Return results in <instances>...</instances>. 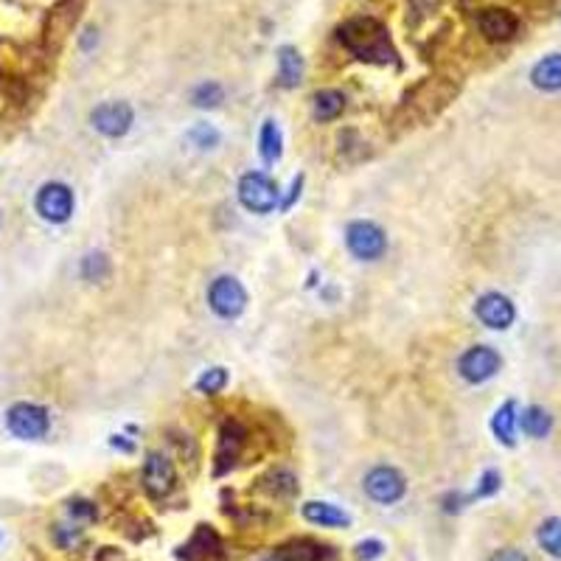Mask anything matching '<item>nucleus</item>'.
Returning <instances> with one entry per match:
<instances>
[{"instance_id": "423d86ee", "label": "nucleus", "mask_w": 561, "mask_h": 561, "mask_svg": "<svg viewBox=\"0 0 561 561\" xmlns=\"http://www.w3.org/2000/svg\"><path fill=\"white\" fill-rule=\"evenodd\" d=\"M6 427L12 435L17 438H26V441H34V438H43L51 427L48 421V413L43 407L36 404H28V401H20L15 407H9L6 413Z\"/></svg>"}, {"instance_id": "b1692460", "label": "nucleus", "mask_w": 561, "mask_h": 561, "mask_svg": "<svg viewBox=\"0 0 561 561\" xmlns=\"http://www.w3.org/2000/svg\"><path fill=\"white\" fill-rule=\"evenodd\" d=\"M536 542L547 556L561 558V519L558 516H550L542 522L539 531H536Z\"/></svg>"}, {"instance_id": "bb28decb", "label": "nucleus", "mask_w": 561, "mask_h": 561, "mask_svg": "<svg viewBox=\"0 0 561 561\" xmlns=\"http://www.w3.org/2000/svg\"><path fill=\"white\" fill-rule=\"evenodd\" d=\"M224 385H228V370L224 368H208L203 377L197 379V390L200 393H205V396H216V393H222L224 390Z\"/></svg>"}, {"instance_id": "7c9ffc66", "label": "nucleus", "mask_w": 561, "mask_h": 561, "mask_svg": "<svg viewBox=\"0 0 561 561\" xmlns=\"http://www.w3.org/2000/svg\"><path fill=\"white\" fill-rule=\"evenodd\" d=\"M68 514H70L73 519H79V522H96V519H99V508H96L90 500H82V497H77V500L68 503Z\"/></svg>"}, {"instance_id": "c756f323", "label": "nucleus", "mask_w": 561, "mask_h": 561, "mask_svg": "<svg viewBox=\"0 0 561 561\" xmlns=\"http://www.w3.org/2000/svg\"><path fill=\"white\" fill-rule=\"evenodd\" d=\"M497 492H500V472L489 469V472L480 477V485H477V489H474L466 500H469V503H472V500H483V497H492V494H497Z\"/></svg>"}, {"instance_id": "20e7f679", "label": "nucleus", "mask_w": 561, "mask_h": 561, "mask_svg": "<svg viewBox=\"0 0 561 561\" xmlns=\"http://www.w3.org/2000/svg\"><path fill=\"white\" fill-rule=\"evenodd\" d=\"M208 304H211V309H213L219 317L231 320V317H239V315L244 312V306H247V292H244V286H242L236 278L222 275V278H216V281L211 284V289H208Z\"/></svg>"}, {"instance_id": "6ab92c4d", "label": "nucleus", "mask_w": 561, "mask_h": 561, "mask_svg": "<svg viewBox=\"0 0 561 561\" xmlns=\"http://www.w3.org/2000/svg\"><path fill=\"white\" fill-rule=\"evenodd\" d=\"M286 561H328L334 558V550L320 545V542H312V539H295L289 545H284L278 550Z\"/></svg>"}, {"instance_id": "58836bf2", "label": "nucleus", "mask_w": 561, "mask_h": 561, "mask_svg": "<svg viewBox=\"0 0 561 561\" xmlns=\"http://www.w3.org/2000/svg\"><path fill=\"white\" fill-rule=\"evenodd\" d=\"M328 561H331V558H328Z\"/></svg>"}, {"instance_id": "e433bc0d", "label": "nucleus", "mask_w": 561, "mask_h": 561, "mask_svg": "<svg viewBox=\"0 0 561 561\" xmlns=\"http://www.w3.org/2000/svg\"><path fill=\"white\" fill-rule=\"evenodd\" d=\"M112 446H119V449H124V452H132V443H127V441H121V435H116V438H112Z\"/></svg>"}, {"instance_id": "4c0bfd02", "label": "nucleus", "mask_w": 561, "mask_h": 561, "mask_svg": "<svg viewBox=\"0 0 561 561\" xmlns=\"http://www.w3.org/2000/svg\"><path fill=\"white\" fill-rule=\"evenodd\" d=\"M261 561H286L281 553H275V556H267V558H261Z\"/></svg>"}, {"instance_id": "2eb2a0df", "label": "nucleus", "mask_w": 561, "mask_h": 561, "mask_svg": "<svg viewBox=\"0 0 561 561\" xmlns=\"http://www.w3.org/2000/svg\"><path fill=\"white\" fill-rule=\"evenodd\" d=\"M244 438L247 432L236 424V421H228L219 432V449H216V474H224L239 458L242 446H244Z\"/></svg>"}, {"instance_id": "f257e3e1", "label": "nucleus", "mask_w": 561, "mask_h": 561, "mask_svg": "<svg viewBox=\"0 0 561 561\" xmlns=\"http://www.w3.org/2000/svg\"><path fill=\"white\" fill-rule=\"evenodd\" d=\"M337 40L357 59L373 65H399V51L390 40V31L377 17H351L337 28Z\"/></svg>"}, {"instance_id": "5701e85b", "label": "nucleus", "mask_w": 561, "mask_h": 561, "mask_svg": "<svg viewBox=\"0 0 561 561\" xmlns=\"http://www.w3.org/2000/svg\"><path fill=\"white\" fill-rule=\"evenodd\" d=\"M346 109V96L340 90H320L312 101V112L317 121H334Z\"/></svg>"}, {"instance_id": "a211bd4d", "label": "nucleus", "mask_w": 561, "mask_h": 561, "mask_svg": "<svg viewBox=\"0 0 561 561\" xmlns=\"http://www.w3.org/2000/svg\"><path fill=\"white\" fill-rule=\"evenodd\" d=\"M531 82H534V88H539L545 93L561 90V54H550V57L539 59L531 70Z\"/></svg>"}, {"instance_id": "39448f33", "label": "nucleus", "mask_w": 561, "mask_h": 561, "mask_svg": "<svg viewBox=\"0 0 561 561\" xmlns=\"http://www.w3.org/2000/svg\"><path fill=\"white\" fill-rule=\"evenodd\" d=\"M346 244L357 258L377 261L388 247V236L379 224H373V222H351L346 231Z\"/></svg>"}, {"instance_id": "dca6fc26", "label": "nucleus", "mask_w": 561, "mask_h": 561, "mask_svg": "<svg viewBox=\"0 0 561 561\" xmlns=\"http://www.w3.org/2000/svg\"><path fill=\"white\" fill-rule=\"evenodd\" d=\"M304 519L312 522V525H320V528H348L351 525V516L337 508L331 503H323V500H312L301 508Z\"/></svg>"}, {"instance_id": "f704fd0d", "label": "nucleus", "mask_w": 561, "mask_h": 561, "mask_svg": "<svg viewBox=\"0 0 561 561\" xmlns=\"http://www.w3.org/2000/svg\"><path fill=\"white\" fill-rule=\"evenodd\" d=\"M489 561H531L522 550H514V547H505V550H497Z\"/></svg>"}, {"instance_id": "cd10ccee", "label": "nucleus", "mask_w": 561, "mask_h": 561, "mask_svg": "<svg viewBox=\"0 0 561 561\" xmlns=\"http://www.w3.org/2000/svg\"><path fill=\"white\" fill-rule=\"evenodd\" d=\"M82 275H85L88 281H101V278H107V275H109V258H107L104 253H90V255H85V261H82Z\"/></svg>"}, {"instance_id": "72a5a7b5", "label": "nucleus", "mask_w": 561, "mask_h": 561, "mask_svg": "<svg viewBox=\"0 0 561 561\" xmlns=\"http://www.w3.org/2000/svg\"><path fill=\"white\" fill-rule=\"evenodd\" d=\"M189 138H192L200 149H213V146L219 143V132H216L213 127H208V124H197V127L189 132Z\"/></svg>"}, {"instance_id": "f03ea898", "label": "nucleus", "mask_w": 561, "mask_h": 561, "mask_svg": "<svg viewBox=\"0 0 561 561\" xmlns=\"http://www.w3.org/2000/svg\"><path fill=\"white\" fill-rule=\"evenodd\" d=\"M362 489L373 503L393 505L407 494V483H404V474L393 466H373L362 480Z\"/></svg>"}, {"instance_id": "9d476101", "label": "nucleus", "mask_w": 561, "mask_h": 561, "mask_svg": "<svg viewBox=\"0 0 561 561\" xmlns=\"http://www.w3.org/2000/svg\"><path fill=\"white\" fill-rule=\"evenodd\" d=\"M36 211H40L43 219L59 224V222H68L70 213H73V192L62 182H48L40 189L36 194Z\"/></svg>"}, {"instance_id": "aec40b11", "label": "nucleus", "mask_w": 561, "mask_h": 561, "mask_svg": "<svg viewBox=\"0 0 561 561\" xmlns=\"http://www.w3.org/2000/svg\"><path fill=\"white\" fill-rule=\"evenodd\" d=\"M516 424H519L516 401H505L494 413V419H492V430H494L497 441L505 443V446H514L516 443Z\"/></svg>"}, {"instance_id": "393cba45", "label": "nucleus", "mask_w": 561, "mask_h": 561, "mask_svg": "<svg viewBox=\"0 0 561 561\" xmlns=\"http://www.w3.org/2000/svg\"><path fill=\"white\" fill-rule=\"evenodd\" d=\"M261 158L267 163H275L281 158V146H284V138H281V130L275 127V121H265L261 127Z\"/></svg>"}, {"instance_id": "2f4dec72", "label": "nucleus", "mask_w": 561, "mask_h": 561, "mask_svg": "<svg viewBox=\"0 0 561 561\" xmlns=\"http://www.w3.org/2000/svg\"><path fill=\"white\" fill-rule=\"evenodd\" d=\"M382 553H385V545L379 539H362L354 547L357 561H377V558H382Z\"/></svg>"}, {"instance_id": "0eeeda50", "label": "nucleus", "mask_w": 561, "mask_h": 561, "mask_svg": "<svg viewBox=\"0 0 561 561\" xmlns=\"http://www.w3.org/2000/svg\"><path fill=\"white\" fill-rule=\"evenodd\" d=\"M174 485H177L174 463L161 452H149L146 463H143V489H146V494L161 500V497H169L174 492Z\"/></svg>"}, {"instance_id": "4468645a", "label": "nucleus", "mask_w": 561, "mask_h": 561, "mask_svg": "<svg viewBox=\"0 0 561 561\" xmlns=\"http://www.w3.org/2000/svg\"><path fill=\"white\" fill-rule=\"evenodd\" d=\"M79 6H82V0H62V4H57L46 20V43L48 46H59L65 40V34L73 28V23H77L79 17Z\"/></svg>"}, {"instance_id": "9b49d317", "label": "nucleus", "mask_w": 561, "mask_h": 561, "mask_svg": "<svg viewBox=\"0 0 561 561\" xmlns=\"http://www.w3.org/2000/svg\"><path fill=\"white\" fill-rule=\"evenodd\" d=\"M174 556L180 561H208V558H216V556H222V539H219V534L211 525H205V522H203V525L194 528L189 542L177 547Z\"/></svg>"}, {"instance_id": "a878e982", "label": "nucleus", "mask_w": 561, "mask_h": 561, "mask_svg": "<svg viewBox=\"0 0 561 561\" xmlns=\"http://www.w3.org/2000/svg\"><path fill=\"white\" fill-rule=\"evenodd\" d=\"M438 9H441V0H407V26L419 28Z\"/></svg>"}, {"instance_id": "c85d7f7f", "label": "nucleus", "mask_w": 561, "mask_h": 561, "mask_svg": "<svg viewBox=\"0 0 561 561\" xmlns=\"http://www.w3.org/2000/svg\"><path fill=\"white\" fill-rule=\"evenodd\" d=\"M222 99H224V93H222V88H219L216 82H203V85L192 93V101H194L197 107H216Z\"/></svg>"}, {"instance_id": "c9c22d12", "label": "nucleus", "mask_w": 561, "mask_h": 561, "mask_svg": "<svg viewBox=\"0 0 561 561\" xmlns=\"http://www.w3.org/2000/svg\"><path fill=\"white\" fill-rule=\"evenodd\" d=\"M301 185H304V177H297V180L292 182V192H289V197H286V200H284V205H281L284 211H289V205H292L297 197H301Z\"/></svg>"}, {"instance_id": "473e14b6", "label": "nucleus", "mask_w": 561, "mask_h": 561, "mask_svg": "<svg viewBox=\"0 0 561 561\" xmlns=\"http://www.w3.org/2000/svg\"><path fill=\"white\" fill-rule=\"evenodd\" d=\"M54 539L62 550H73L82 542V528H70V525H57L54 528Z\"/></svg>"}, {"instance_id": "4be33fe9", "label": "nucleus", "mask_w": 561, "mask_h": 561, "mask_svg": "<svg viewBox=\"0 0 561 561\" xmlns=\"http://www.w3.org/2000/svg\"><path fill=\"white\" fill-rule=\"evenodd\" d=\"M519 427L522 432H525L528 438H545L550 430H553V416L547 413L545 407H528V410H522V416H519Z\"/></svg>"}, {"instance_id": "7ed1b4c3", "label": "nucleus", "mask_w": 561, "mask_h": 561, "mask_svg": "<svg viewBox=\"0 0 561 561\" xmlns=\"http://www.w3.org/2000/svg\"><path fill=\"white\" fill-rule=\"evenodd\" d=\"M239 200L253 213H270L278 203V185L265 171H250L239 180Z\"/></svg>"}, {"instance_id": "f3484780", "label": "nucleus", "mask_w": 561, "mask_h": 561, "mask_svg": "<svg viewBox=\"0 0 561 561\" xmlns=\"http://www.w3.org/2000/svg\"><path fill=\"white\" fill-rule=\"evenodd\" d=\"M304 79V57L297 54L295 46L278 48V85L281 88H297Z\"/></svg>"}, {"instance_id": "f8f14e48", "label": "nucleus", "mask_w": 561, "mask_h": 561, "mask_svg": "<svg viewBox=\"0 0 561 561\" xmlns=\"http://www.w3.org/2000/svg\"><path fill=\"white\" fill-rule=\"evenodd\" d=\"M474 315H477V320L483 326H489L494 331H505L514 323V317H516L514 304L508 301L505 295H500V292L483 295L480 301H477V306H474Z\"/></svg>"}, {"instance_id": "1a4fd4ad", "label": "nucleus", "mask_w": 561, "mask_h": 561, "mask_svg": "<svg viewBox=\"0 0 561 561\" xmlns=\"http://www.w3.org/2000/svg\"><path fill=\"white\" fill-rule=\"evenodd\" d=\"M93 127L107 138H121L132 127V107L127 101H104L90 112Z\"/></svg>"}, {"instance_id": "6e6552de", "label": "nucleus", "mask_w": 561, "mask_h": 561, "mask_svg": "<svg viewBox=\"0 0 561 561\" xmlns=\"http://www.w3.org/2000/svg\"><path fill=\"white\" fill-rule=\"evenodd\" d=\"M500 365H503V359H500V354H497L494 348H489V346H474V348H469V351L461 357L458 370H461V377H463L466 382L480 385V382H485V379H492L494 373L500 370Z\"/></svg>"}, {"instance_id": "ddd939ff", "label": "nucleus", "mask_w": 561, "mask_h": 561, "mask_svg": "<svg viewBox=\"0 0 561 561\" xmlns=\"http://www.w3.org/2000/svg\"><path fill=\"white\" fill-rule=\"evenodd\" d=\"M477 26H480V34L485 36V40H492V43H505V40H511V36L516 34L519 20H516L514 12L492 6V9H483V12H480Z\"/></svg>"}, {"instance_id": "412c9836", "label": "nucleus", "mask_w": 561, "mask_h": 561, "mask_svg": "<svg viewBox=\"0 0 561 561\" xmlns=\"http://www.w3.org/2000/svg\"><path fill=\"white\" fill-rule=\"evenodd\" d=\"M261 489H265L275 500H292L297 494V480H295L292 472L275 469V472H270L265 480H261Z\"/></svg>"}]
</instances>
